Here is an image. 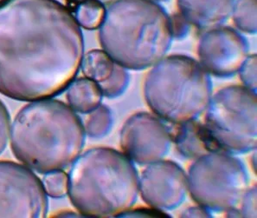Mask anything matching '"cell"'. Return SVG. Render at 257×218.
I'll return each instance as SVG.
<instances>
[{"instance_id": "1", "label": "cell", "mask_w": 257, "mask_h": 218, "mask_svg": "<svg viewBox=\"0 0 257 218\" xmlns=\"http://www.w3.org/2000/svg\"><path fill=\"white\" fill-rule=\"evenodd\" d=\"M82 30L57 0L0 2V93L19 101L64 92L81 69Z\"/></svg>"}, {"instance_id": "2", "label": "cell", "mask_w": 257, "mask_h": 218, "mask_svg": "<svg viewBox=\"0 0 257 218\" xmlns=\"http://www.w3.org/2000/svg\"><path fill=\"white\" fill-rule=\"evenodd\" d=\"M81 118L55 99H43L23 107L11 126L13 154L23 165L46 174L61 171L76 160L85 142Z\"/></svg>"}, {"instance_id": "3", "label": "cell", "mask_w": 257, "mask_h": 218, "mask_svg": "<svg viewBox=\"0 0 257 218\" xmlns=\"http://www.w3.org/2000/svg\"><path fill=\"white\" fill-rule=\"evenodd\" d=\"M99 39L119 66L147 69L163 59L172 45L170 16L153 0H116L107 6Z\"/></svg>"}, {"instance_id": "4", "label": "cell", "mask_w": 257, "mask_h": 218, "mask_svg": "<svg viewBox=\"0 0 257 218\" xmlns=\"http://www.w3.org/2000/svg\"><path fill=\"white\" fill-rule=\"evenodd\" d=\"M68 177L70 201L85 216L118 217L131 209L140 192L131 159L112 149H91L79 156Z\"/></svg>"}, {"instance_id": "5", "label": "cell", "mask_w": 257, "mask_h": 218, "mask_svg": "<svg viewBox=\"0 0 257 218\" xmlns=\"http://www.w3.org/2000/svg\"><path fill=\"white\" fill-rule=\"evenodd\" d=\"M145 97L152 111L164 120L183 123L206 111L212 83L200 63L186 56L164 57L145 81Z\"/></svg>"}, {"instance_id": "6", "label": "cell", "mask_w": 257, "mask_h": 218, "mask_svg": "<svg viewBox=\"0 0 257 218\" xmlns=\"http://www.w3.org/2000/svg\"><path fill=\"white\" fill-rule=\"evenodd\" d=\"M204 125L221 150L235 154L256 147V92L231 86L211 98Z\"/></svg>"}, {"instance_id": "7", "label": "cell", "mask_w": 257, "mask_h": 218, "mask_svg": "<svg viewBox=\"0 0 257 218\" xmlns=\"http://www.w3.org/2000/svg\"><path fill=\"white\" fill-rule=\"evenodd\" d=\"M225 152L200 157L187 177L188 189L204 209H237L248 190V176L241 162Z\"/></svg>"}, {"instance_id": "8", "label": "cell", "mask_w": 257, "mask_h": 218, "mask_svg": "<svg viewBox=\"0 0 257 218\" xmlns=\"http://www.w3.org/2000/svg\"><path fill=\"white\" fill-rule=\"evenodd\" d=\"M48 209L41 179L25 165L0 161V217H45Z\"/></svg>"}, {"instance_id": "9", "label": "cell", "mask_w": 257, "mask_h": 218, "mask_svg": "<svg viewBox=\"0 0 257 218\" xmlns=\"http://www.w3.org/2000/svg\"><path fill=\"white\" fill-rule=\"evenodd\" d=\"M248 52L246 39L234 29L223 26L207 30L198 44L201 65L209 74L219 78L238 72Z\"/></svg>"}, {"instance_id": "10", "label": "cell", "mask_w": 257, "mask_h": 218, "mask_svg": "<svg viewBox=\"0 0 257 218\" xmlns=\"http://www.w3.org/2000/svg\"><path fill=\"white\" fill-rule=\"evenodd\" d=\"M120 142L129 159L153 164L167 154L173 140L168 127L148 114L141 113L125 123Z\"/></svg>"}, {"instance_id": "11", "label": "cell", "mask_w": 257, "mask_h": 218, "mask_svg": "<svg viewBox=\"0 0 257 218\" xmlns=\"http://www.w3.org/2000/svg\"><path fill=\"white\" fill-rule=\"evenodd\" d=\"M188 190V180L182 169L169 161L155 162L143 172L140 191L143 199L163 210L181 204Z\"/></svg>"}, {"instance_id": "12", "label": "cell", "mask_w": 257, "mask_h": 218, "mask_svg": "<svg viewBox=\"0 0 257 218\" xmlns=\"http://www.w3.org/2000/svg\"><path fill=\"white\" fill-rule=\"evenodd\" d=\"M235 0H178L179 13L200 30L222 26L231 16Z\"/></svg>"}, {"instance_id": "13", "label": "cell", "mask_w": 257, "mask_h": 218, "mask_svg": "<svg viewBox=\"0 0 257 218\" xmlns=\"http://www.w3.org/2000/svg\"><path fill=\"white\" fill-rule=\"evenodd\" d=\"M169 131L179 152L187 158H200L209 153L223 152L205 125L195 120L175 123L169 128Z\"/></svg>"}, {"instance_id": "14", "label": "cell", "mask_w": 257, "mask_h": 218, "mask_svg": "<svg viewBox=\"0 0 257 218\" xmlns=\"http://www.w3.org/2000/svg\"><path fill=\"white\" fill-rule=\"evenodd\" d=\"M68 88L67 99L73 111L90 113L100 106L103 95L99 85L91 79H76Z\"/></svg>"}, {"instance_id": "15", "label": "cell", "mask_w": 257, "mask_h": 218, "mask_svg": "<svg viewBox=\"0 0 257 218\" xmlns=\"http://www.w3.org/2000/svg\"><path fill=\"white\" fill-rule=\"evenodd\" d=\"M115 64L106 51L92 50L83 56L81 69L85 78L100 84L112 75Z\"/></svg>"}, {"instance_id": "16", "label": "cell", "mask_w": 257, "mask_h": 218, "mask_svg": "<svg viewBox=\"0 0 257 218\" xmlns=\"http://www.w3.org/2000/svg\"><path fill=\"white\" fill-rule=\"evenodd\" d=\"M106 7L96 0L79 1L75 7V17L80 27L87 30L100 28L106 14Z\"/></svg>"}, {"instance_id": "17", "label": "cell", "mask_w": 257, "mask_h": 218, "mask_svg": "<svg viewBox=\"0 0 257 218\" xmlns=\"http://www.w3.org/2000/svg\"><path fill=\"white\" fill-rule=\"evenodd\" d=\"M256 1L235 0L231 15L235 26L242 32H256Z\"/></svg>"}, {"instance_id": "18", "label": "cell", "mask_w": 257, "mask_h": 218, "mask_svg": "<svg viewBox=\"0 0 257 218\" xmlns=\"http://www.w3.org/2000/svg\"><path fill=\"white\" fill-rule=\"evenodd\" d=\"M85 126V132L91 137H100L107 134L111 127V114L106 106L100 105L90 112Z\"/></svg>"}, {"instance_id": "19", "label": "cell", "mask_w": 257, "mask_h": 218, "mask_svg": "<svg viewBox=\"0 0 257 218\" xmlns=\"http://www.w3.org/2000/svg\"><path fill=\"white\" fill-rule=\"evenodd\" d=\"M129 75L125 68L115 64L112 75L104 82L98 84L102 95L107 98H115L121 95L128 86Z\"/></svg>"}, {"instance_id": "20", "label": "cell", "mask_w": 257, "mask_h": 218, "mask_svg": "<svg viewBox=\"0 0 257 218\" xmlns=\"http://www.w3.org/2000/svg\"><path fill=\"white\" fill-rule=\"evenodd\" d=\"M42 182L45 192L50 197L61 198L68 193L69 177L63 170L46 173Z\"/></svg>"}, {"instance_id": "21", "label": "cell", "mask_w": 257, "mask_h": 218, "mask_svg": "<svg viewBox=\"0 0 257 218\" xmlns=\"http://www.w3.org/2000/svg\"><path fill=\"white\" fill-rule=\"evenodd\" d=\"M240 77L245 87L256 92V56H248L242 63L240 70Z\"/></svg>"}, {"instance_id": "22", "label": "cell", "mask_w": 257, "mask_h": 218, "mask_svg": "<svg viewBox=\"0 0 257 218\" xmlns=\"http://www.w3.org/2000/svg\"><path fill=\"white\" fill-rule=\"evenodd\" d=\"M11 133V117L9 111L0 100V155L3 153L8 144Z\"/></svg>"}, {"instance_id": "23", "label": "cell", "mask_w": 257, "mask_h": 218, "mask_svg": "<svg viewBox=\"0 0 257 218\" xmlns=\"http://www.w3.org/2000/svg\"><path fill=\"white\" fill-rule=\"evenodd\" d=\"M170 23L173 38H183L188 33L190 23L181 13H176L173 16L170 17Z\"/></svg>"}, {"instance_id": "24", "label": "cell", "mask_w": 257, "mask_h": 218, "mask_svg": "<svg viewBox=\"0 0 257 218\" xmlns=\"http://www.w3.org/2000/svg\"><path fill=\"white\" fill-rule=\"evenodd\" d=\"M256 190L255 188L253 190H247L245 193L242 202V211L240 213L241 215H244L243 217H256Z\"/></svg>"}, {"instance_id": "25", "label": "cell", "mask_w": 257, "mask_h": 218, "mask_svg": "<svg viewBox=\"0 0 257 218\" xmlns=\"http://www.w3.org/2000/svg\"><path fill=\"white\" fill-rule=\"evenodd\" d=\"M119 217H168L166 213L158 209H136L123 212Z\"/></svg>"}, {"instance_id": "26", "label": "cell", "mask_w": 257, "mask_h": 218, "mask_svg": "<svg viewBox=\"0 0 257 218\" xmlns=\"http://www.w3.org/2000/svg\"><path fill=\"white\" fill-rule=\"evenodd\" d=\"M183 217H211L208 209H199V208H191L183 214Z\"/></svg>"}, {"instance_id": "27", "label": "cell", "mask_w": 257, "mask_h": 218, "mask_svg": "<svg viewBox=\"0 0 257 218\" xmlns=\"http://www.w3.org/2000/svg\"><path fill=\"white\" fill-rule=\"evenodd\" d=\"M79 1H82V0H77V2ZM98 2H100V3L103 4L104 6L106 7V6H109L111 4L113 3L114 1H116V0H96Z\"/></svg>"}, {"instance_id": "28", "label": "cell", "mask_w": 257, "mask_h": 218, "mask_svg": "<svg viewBox=\"0 0 257 218\" xmlns=\"http://www.w3.org/2000/svg\"><path fill=\"white\" fill-rule=\"evenodd\" d=\"M153 1H155V2H160V1H167V0H153Z\"/></svg>"}, {"instance_id": "29", "label": "cell", "mask_w": 257, "mask_h": 218, "mask_svg": "<svg viewBox=\"0 0 257 218\" xmlns=\"http://www.w3.org/2000/svg\"><path fill=\"white\" fill-rule=\"evenodd\" d=\"M2 1H4V0H0V2H2Z\"/></svg>"}]
</instances>
